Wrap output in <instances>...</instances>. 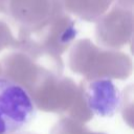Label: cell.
<instances>
[{
  "label": "cell",
  "mask_w": 134,
  "mask_h": 134,
  "mask_svg": "<svg viewBox=\"0 0 134 134\" xmlns=\"http://www.w3.org/2000/svg\"><path fill=\"white\" fill-rule=\"evenodd\" d=\"M36 108L27 90L16 81L0 76V134H16L34 119Z\"/></svg>",
  "instance_id": "cell-1"
}]
</instances>
